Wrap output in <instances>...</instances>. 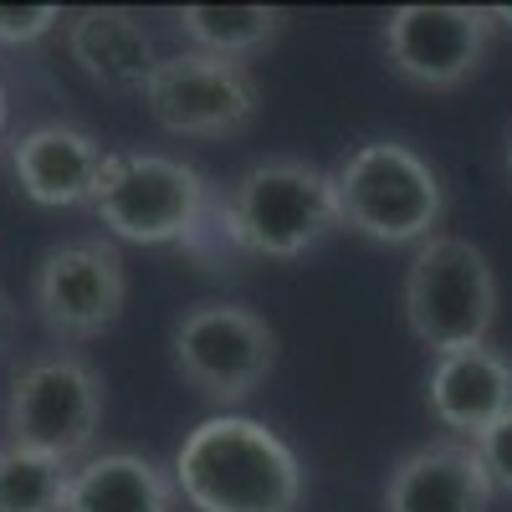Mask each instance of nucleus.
<instances>
[{
	"label": "nucleus",
	"instance_id": "1",
	"mask_svg": "<svg viewBox=\"0 0 512 512\" xmlns=\"http://www.w3.org/2000/svg\"><path fill=\"white\" fill-rule=\"evenodd\" d=\"M175 487L195 512H297L303 461L267 420L221 410L185 431L175 451Z\"/></svg>",
	"mask_w": 512,
	"mask_h": 512
},
{
	"label": "nucleus",
	"instance_id": "2",
	"mask_svg": "<svg viewBox=\"0 0 512 512\" xmlns=\"http://www.w3.org/2000/svg\"><path fill=\"white\" fill-rule=\"evenodd\" d=\"M338 226L374 246H425L441 236L446 185L436 164L400 139H369L333 169Z\"/></svg>",
	"mask_w": 512,
	"mask_h": 512
},
{
	"label": "nucleus",
	"instance_id": "3",
	"mask_svg": "<svg viewBox=\"0 0 512 512\" xmlns=\"http://www.w3.org/2000/svg\"><path fill=\"white\" fill-rule=\"evenodd\" d=\"M108 410L103 374L72 349H41L16 364L6 390V446L52 456V461H88L98 425Z\"/></svg>",
	"mask_w": 512,
	"mask_h": 512
},
{
	"label": "nucleus",
	"instance_id": "4",
	"mask_svg": "<svg viewBox=\"0 0 512 512\" xmlns=\"http://www.w3.org/2000/svg\"><path fill=\"white\" fill-rule=\"evenodd\" d=\"M226 210L241 256H267V262H297L328 231H338L333 175L292 154L256 159L231 185Z\"/></svg>",
	"mask_w": 512,
	"mask_h": 512
},
{
	"label": "nucleus",
	"instance_id": "5",
	"mask_svg": "<svg viewBox=\"0 0 512 512\" xmlns=\"http://www.w3.org/2000/svg\"><path fill=\"white\" fill-rule=\"evenodd\" d=\"M405 323L431 354L472 349L497 323V272L466 236H431L405 267Z\"/></svg>",
	"mask_w": 512,
	"mask_h": 512
},
{
	"label": "nucleus",
	"instance_id": "6",
	"mask_svg": "<svg viewBox=\"0 0 512 512\" xmlns=\"http://www.w3.org/2000/svg\"><path fill=\"white\" fill-rule=\"evenodd\" d=\"M210 200L216 195H210L205 175L175 154H108L88 210L118 241L190 246Z\"/></svg>",
	"mask_w": 512,
	"mask_h": 512
},
{
	"label": "nucleus",
	"instance_id": "7",
	"mask_svg": "<svg viewBox=\"0 0 512 512\" xmlns=\"http://www.w3.org/2000/svg\"><path fill=\"white\" fill-rule=\"evenodd\" d=\"M169 359L210 405L251 400L277 369V333L246 303H195L169 328Z\"/></svg>",
	"mask_w": 512,
	"mask_h": 512
},
{
	"label": "nucleus",
	"instance_id": "8",
	"mask_svg": "<svg viewBox=\"0 0 512 512\" xmlns=\"http://www.w3.org/2000/svg\"><path fill=\"white\" fill-rule=\"evenodd\" d=\"M128 303V272L113 241L82 236L62 241L31 272V308L57 344H93L103 338Z\"/></svg>",
	"mask_w": 512,
	"mask_h": 512
},
{
	"label": "nucleus",
	"instance_id": "9",
	"mask_svg": "<svg viewBox=\"0 0 512 512\" xmlns=\"http://www.w3.org/2000/svg\"><path fill=\"white\" fill-rule=\"evenodd\" d=\"M256 77L241 62L175 52L164 57L144 88V113L175 139H236L256 118Z\"/></svg>",
	"mask_w": 512,
	"mask_h": 512
},
{
	"label": "nucleus",
	"instance_id": "10",
	"mask_svg": "<svg viewBox=\"0 0 512 512\" xmlns=\"http://www.w3.org/2000/svg\"><path fill=\"white\" fill-rule=\"evenodd\" d=\"M492 6H400L384 16L379 47L395 77L420 93H456L492 47Z\"/></svg>",
	"mask_w": 512,
	"mask_h": 512
},
{
	"label": "nucleus",
	"instance_id": "11",
	"mask_svg": "<svg viewBox=\"0 0 512 512\" xmlns=\"http://www.w3.org/2000/svg\"><path fill=\"white\" fill-rule=\"evenodd\" d=\"M62 47L77 72L108 98H144L154 67L164 62L154 31L123 6H88L62 21Z\"/></svg>",
	"mask_w": 512,
	"mask_h": 512
},
{
	"label": "nucleus",
	"instance_id": "12",
	"mask_svg": "<svg viewBox=\"0 0 512 512\" xmlns=\"http://www.w3.org/2000/svg\"><path fill=\"white\" fill-rule=\"evenodd\" d=\"M492 477L472 441H425L410 446L384 477V512H487Z\"/></svg>",
	"mask_w": 512,
	"mask_h": 512
},
{
	"label": "nucleus",
	"instance_id": "13",
	"mask_svg": "<svg viewBox=\"0 0 512 512\" xmlns=\"http://www.w3.org/2000/svg\"><path fill=\"white\" fill-rule=\"evenodd\" d=\"M103 144L77 123H36L11 144V175L26 200L47 205V210H72V205H93V190L103 180Z\"/></svg>",
	"mask_w": 512,
	"mask_h": 512
},
{
	"label": "nucleus",
	"instance_id": "14",
	"mask_svg": "<svg viewBox=\"0 0 512 512\" xmlns=\"http://www.w3.org/2000/svg\"><path fill=\"white\" fill-rule=\"evenodd\" d=\"M425 410L456 441H477L512 410V359L492 344L436 354L425 374Z\"/></svg>",
	"mask_w": 512,
	"mask_h": 512
},
{
	"label": "nucleus",
	"instance_id": "15",
	"mask_svg": "<svg viewBox=\"0 0 512 512\" xmlns=\"http://www.w3.org/2000/svg\"><path fill=\"white\" fill-rule=\"evenodd\" d=\"M175 472L139 451H93L72 466L62 512H175Z\"/></svg>",
	"mask_w": 512,
	"mask_h": 512
},
{
	"label": "nucleus",
	"instance_id": "16",
	"mask_svg": "<svg viewBox=\"0 0 512 512\" xmlns=\"http://www.w3.org/2000/svg\"><path fill=\"white\" fill-rule=\"evenodd\" d=\"M175 26L190 41V52L226 57V62L246 67L251 57H262L277 41L282 11L277 6H180Z\"/></svg>",
	"mask_w": 512,
	"mask_h": 512
},
{
	"label": "nucleus",
	"instance_id": "17",
	"mask_svg": "<svg viewBox=\"0 0 512 512\" xmlns=\"http://www.w3.org/2000/svg\"><path fill=\"white\" fill-rule=\"evenodd\" d=\"M72 466L0 441V512H62Z\"/></svg>",
	"mask_w": 512,
	"mask_h": 512
},
{
	"label": "nucleus",
	"instance_id": "18",
	"mask_svg": "<svg viewBox=\"0 0 512 512\" xmlns=\"http://www.w3.org/2000/svg\"><path fill=\"white\" fill-rule=\"evenodd\" d=\"M67 16L57 6H0V47H36Z\"/></svg>",
	"mask_w": 512,
	"mask_h": 512
},
{
	"label": "nucleus",
	"instance_id": "19",
	"mask_svg": "<svg viewBox=\"0 0 512 512\" xmlns=\"http://www.w3.org/2000/svg\"><path fill=\"white\" fill-rule=\"evenodd\" d=\"M472 446H477L487 477H492V492H507V497H512V410H507L497 425H487Z\"/></svg>",
	"mask_w": 512,
	"mask_h": 512
},
{
	"label": "nucleus",
	"instance_id": "20",
	"mask_svg": "<svg viewBox=\"0 0 512 512\" xmlns=\"http://www.w3.org/2000/svg\"><path fill=\"white\" fill-rule=\"evenodd\" d=\"M16 344V303L6 297V287H0V354H6Z\"/></svg>",
	"mask_w": 512,
	"mask_h": 512
},
{
	"label": "nucleus",
	"instance_id": "21",
	"mask_svg": "<svg viewBox=\"0 0 512 512\" xmlns=\"http://www.w3.org/2000/svg\"><path fill=\"white\" fill-rule=\"evenodd\" d=\"M6 123H11V93H6V82H0V134H6Z\"/></svg>",
	"mask_w": 512,
	"mask_h": 512
},
{
	"label": "nucleus",
	"instance_id": "22",
	"mask_svg": "<svg viewBox=\"0 0 512 512\" xmlns=\"http://www.w3.org/2000/svg\"><path fill=\"white\" fill-rule=\"evenodd\" d=\"M492 21L497 26H512V6H492Z\"/></svg>",
	"mask_w": 512,
	"mask_h": 512
},
{
	"label": "nucleus",
	"instance_id": "23",
	"mask_svg": "<svg viewBox=\"0 0 512 512\" xmlns=\"http://www.w3.org/2000/svg\"><path fill=\"white\" fill-rule=\"evenodd\" d=\"M507 169H512V139H507Z\"/></svg>",
	"mask_w": 512,
	"mask_h": 512
}]
</instances>
